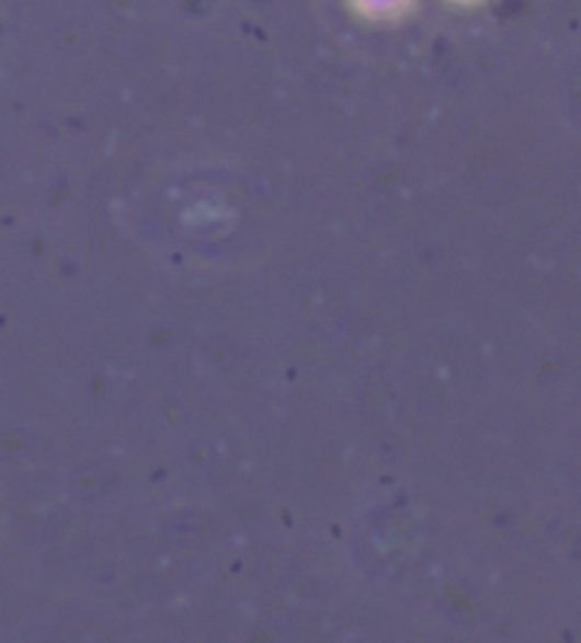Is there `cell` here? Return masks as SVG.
<instances>
[{"instance_id":"1","label":"cell","mask_w":581,"mask_h":643,"mask_svg":"<svg viewBox=\"0 0 581 643\" xmlns=\"http://www.w3.org/2000/svg\"><path fill=\"white\" fill-rule=\"evenodd\" d=\"M352 7L369 21H391V18H403L414 7V0H352Z\"/></svg>"},{"instance_id":"2","label":"cell","mask_w":581,"mask_h":643,"mask_svg":"<svg viewBox=\"0 0 581 643\" xmlns=\"http://www.w3.org/2000/svg\"><path fill=\"white\" fill-rule=\"evenodd\" d=\"M454 3H465L468 7V3H482V0H454Z\"/></svg>"}]
</instances>
